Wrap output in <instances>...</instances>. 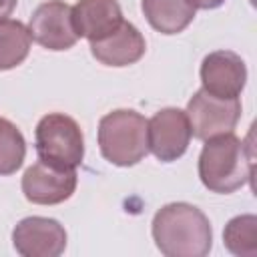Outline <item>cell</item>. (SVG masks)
Instances as JSON below:
<instances>
[{
  "label": "cell",
  "mask_w": 257,
  "mask_h": 257,
  "mask_svg": "<svg viewBox=\"0 0 257 257\" xmlns=\"http://www.w3.org/2000/svg\"><path fill=\"white\" fill-rule=\"evenodd\" d=\"M151 233L165 257H205L213 247L211 221L191 203L163 205L153 217Z\"/></svg>",
  "instance_id": "cell-1"
},
{
  "label": "cell",
  "mask_w": 257,
  "mask_h": 257,
  "mask_svg": "<svg viewBox=\"0 0 257 257\" xmlns=\"http://www.w3.org/2000/svg\"><path fill=\"white\" fill-rule=\"evenodd\" d=\"M201 183L219 195H229L251 183L253 153L235 133H223L205 141L199 155Z\"/></svg>",
  "instance_id": "cell-2"
},
{
  "label": "cell",
  "mask_w": 257,
  "mask_h": 257,
  "mask_svg": "<svg viewBox=\"0 0 257 257\" xmlns=\"http://www.w3.org/2000/svg\"><path fill=\"white\" fill-rule=\"evenodd\" d=\"M100 155L116 167H133L149 153L147 118L131 108H116L98 122Z\"/></svg>",
  "instance_id": "cell-3"
},
{
  "label": "cell",
  "mask_w": 257,
  "mask_h": 257,
  "mask_svg": "<svg viewBox=\"0 0 257 257\" xmlns=\"http://www.w3.org/2000/svg\"><path fill=\"white\" fill-rule=\"evenodd\" d=\"M38 159L60 167L76 169L84 159V137L78 122L62 112L44 114L34 131Z\"/></svg>",
  "instance_id": "cell-4"
},
{
  "label": "cell",
  "mask_w": 257,
  "mask_h": 257,
  "mask_svg": "<svg viewBox=\"0 0 257 257\" xmlns=\"http://www.w3.org/2000/svg\"><path fill=\"white\" fill-rule=\"evenodd\" d=\"M187 118L191 124V135L199 141L211 137L233 133L241 118L239 98H219L199 88L187 102Z\"/></svg>",
  "instance_id": "cell-5"
},
{
  "label": "cell",
  "mask_w": 257,
  "mask_h": 257,
  "mask_svg": "<svg viewBox=\"0 0 257 257\" xmlns=\"http://www.w3.org/2000/svg\"><path fill=\"white\" fill-rule=\"evenodd\" d=\"M30 38L46 50L60 52L76 44L78 34L72 24V6L64 0H46L38 4L28 20Z\"/></svg>",
  "instance_id": "cell-6"
},
{
  "label": "cell",
  "mask_w": 257,
  "mask_h": 257,
  "mask_svg": "<svg viewBox=\"0 0 257 257\" xmlns=\"http://www.w3.org/2000/svg\"><path fill=\"white\" fill-rule=\"evenodd\" d=\"M191 137L187 112L181 108H161L147 120L149 151L161 163H173L181 159L189 149Z\"/></svg>",
  "instance_id": "cell-7"
},
{
  "label": "cell",
  "mask_w": 257,
  "mask_h": 257,
  "mask_svg": "<svg viewBox=\"0 0 257 257\" xmlns=\"http://www.w3.org/2000/svg\"><path fill=\"white\" fill-rule=\"evenodd\" d=\"M76 183V169H60L38 159L24 171L20 187L26 201L34 205H58L72 197Z\"/></svg>",
  "instance_id": "cell-8"
},
{
  "label": "cell",
  "mask_w": 257,
  "mask_h": 257,
  "mask_svg": "<svg viewBox=\"0 0 257 257\" xmlns=\"http://www.w3.org/2000/svg\"><path fill=\"white\" fill-rule=\"evenodd\" d=\"M66 239L64 227L50 217H24L12 229V247L22 257H58Z\"/></svg>",
  "instance_id": "cell-9"
},
{
  "label": "cell",
  "mask_w": 257,
  "mask_h": 257,
  "mask_svg": "<svg viewBox=\"0 0 257 257\" xmlns=\"http://www.w3.org/2000/svg\"><path fill=\"white\" fill-rule=\"evenodd\" d=\"M201 88L219 98H239L247 84V64L233 50H213L201 62Z\"/></svg>",
  "instance_id": "cell-10"
},
{
  "label": "cell",
  "mask_w": 257,
  "mask_h": 257,
  "mask_svg": "<svg viewBox=\"0 0 257 257\" xmlns=\"http://www.w3.org/2000/svg\"><path fill=\"white\" fill-rule=\"evenodd\" d=\"M145 50H147V42L143 34L139 32L135 24L126 20L112 34L90 42L92 56L100 64L114 66V68H122V66H131L139 62L145 56Z\"/></svg>",
  "instance_id": "cell-11"
},
{
  "label": "cell",
  "mask_w": 257,
  "mask_h": 257,
  "mask_svg": "<svg viewBox=\"0 0 257 257\" xmlns=\"http://www.w3.org/2000/svg\"><path fill=\"white\" fill-rule=\"evenodd\" d=\"M122 22L118 0H78L72 6L74 30L78 38H86L88 42L112 34Z\"/></svg>",
  "instance_id": "cell-12"
},
{
  "label": "cell",
  "mask_w": 257,
  "mask_h": 257,
  "mask_svg": "<svg viewBox=\"0 0 257 257\" xmlns=\"http://www.w3.org/2000/svg\"><path fill=\"white\" fill-rule=\"evenodd\" d=\"M147 22L161 34H179L195 18L197 8L189 0H141Z\"/></svg>",
  "instance_id": "cell-13"
},
{
  "label": "cell",
  "mask_w": 257,
  "mask_h": 257,
  "mask_svg": "<svg viewBox=\"0 0 257 257\" xmlns=\"http://www.w3.org/2000/svg\"><path fill=\"white\" fill-rule=\"evenodd\" d=\"M30 32L20 20H0V70H10L22 64L30 52Z\"/></svg>",
  "instance_id": "cell-14"
},
{
  "label": "cell",
  "mask_w": 257,
  "mask_h": 257,
  "mask_svg": "<svg viewBox=\"0 0 257 257\" xmlns=\"http://www.w3.org/2000/svg\"><path fill=\"white\" fill-rule=\"evenodd\" d=\"M223 245L237 257H257V217L237 215L223 231Z\"/></svg>",
  "instance_id": "cell-15"
},
{
  "label": "cell",
  "mask_w": 257,
  "mask_h": 257,
  "mask_svg": "<svg viewBox=\"0 0 257 257\" xmlns=\"http://www.w3.org/2000/svg\"><path fill=\"white\" fill-rule=\"evenodd\" d=\"M26 157V141L20 128L0 116V177L16 173Z\"/></svg>",
  "instance_id": "cell-16"
},
{
  "label": "cell",
  "mask_w": 257,
  "mask_h": 257,
  "mask_svg": "<svg viewBox=\"0 0 257 257\" xmlns=\"http://www.w3.org/2000/svg\"><path fill=\"white\" fill-rule=\"evenodd\" d=\"M189 2L201 10H213V8H219L225 4V0H189Z\"/></svg>",
  "instance_id": "cell-17"
},
{
  "label": "cell",
  "mask_w": 257,
  "mask_h": 257,
  "mask_svg": "<svg viewBox=\"0 0 257 257\" xmlns=\"http://www.w3.org/2000/svg\"><path fill=\"white\" fill-rule=\"evenodd\" d=\"M16 2L18 0H0V20L12 14V10L16 8Z\"/></svg>",
  "instance_id": "cell-18"
}]
</instances>
